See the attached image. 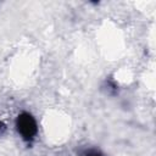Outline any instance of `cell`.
Masks as SVG:
<instances>
[{
  "label": "cell",
  "mask_w": 156,
  "mask_h": 156,
  "mask_svg": "<svg viewBox=\"0 0 156 156\" xmlns=\"http://www.w3.org/2000/svg\"><path fill=\"white\" fill-rule=\"evenodd\" d=\"M4 130H5V124H4V123L0 121V133H2Z\"/></svg>",
  "instance_id": "cell-3"
},
{
  "label": "cell",
  "mask_w": 156,
  "mask_h": 156,
  "mask_svg": "<svg viewBox=\"0 0 156 156\" xmlns=\"http://www.w3.org/2000/svg\"><path fill=\"white\" fill-rule=\"evenodd\" d=\"M16 128L21 138L28 144H30L38 134L37 121L29 112H21L16 117Z\"/></svg>",
  "instance_id": "cell-1"
},
{
  "label": "cell",
  "mask_w": 156,
  "mask_h": 156,
  "mask_svg": "<svg viewBox=\"0 0 156 156\" xmlns=\"http://www.w3.org/2000/svg\"><path fill=\"white\" fill-rule=\"evenodd\" d=\"M83 156H104V154H102L101 151H99V150L91 149V150H87V151L83 154Z\"/></svg>",
  "instance_id": "cell-2"
}]
</instances>
